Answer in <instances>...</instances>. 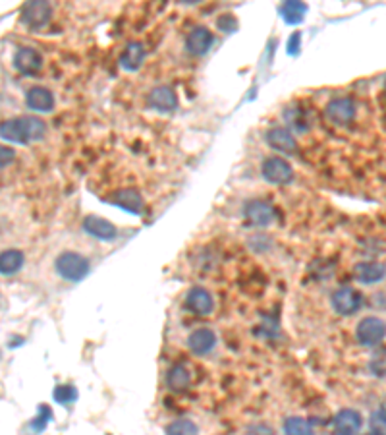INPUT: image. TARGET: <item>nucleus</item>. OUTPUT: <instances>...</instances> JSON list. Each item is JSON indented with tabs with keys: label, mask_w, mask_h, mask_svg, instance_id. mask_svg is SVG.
<instances>
[{
	"label": "nucleus",
	"mask_w": 386,
	"mask_h": 435,
	"mask_svg": "<svg viewBox=\"0 0 386 435\" xmlns=\"http://www.w3.org/2000/svg\"><path fill=\"white\" fill-rule=\"evenodd\" d=\"M46 134V126L43 120L37 117H19L4 120L0 126V136L6 142L14 144H33L41 142Z\"/></svg>",
	"instance_id": "f257e3e1"
},
{
	"label": "nucleus",
	"mask_w": 386,
	"mask_h": 435,
	"mask_svg": "<svg viewBox=\"0 0 386 435\" xmlns=\"http://www.w3.org/2000/svg\"><path fill=\"white\" fill-rule=\"evenodd\" d=\"M54 269L64 281L78 282L89 273V262L76 252H62L54 259Z\"/></svg>",
	"instance_id": "f03ea898"
},
{
	"label": "nucleus",
	"mask_w": 386,
	"mask_h": 435,
	"mask_svg": "<svg viewBox=\"0 0 386 435\" xmlns=\"http://www.w3.org/2000/svg\"><path fill=\"white\" fill-rule=\"evenodd\" d=\"M356 336L363 346H378L386 336V323L380 318L369 316L356 327Z\"/></svg>",
	"instance_id": "7ed1b4c3"
},
{
	"label": "nucleus",
	"mask_w": 386,
	"mask_h": 435,
	"mask_svg": "<svg viewBox=\"0 0 386 435\" xmlns=\"http://www.w3.org/2000/svg\"><path fill=\"white\" fill-rule=\"evenodd\" d=\"M331 306L340 316H353L363 306V296L351 287H340L331 296Z\"/></svg>",
	"instance_id": "20e7f679"
},
{
	"label": "nucleus",
	"mask_w": 386,
	"mask_h": 435,
	"mask_svg": "<svg viewBox=\"0 0 386 435\" xmlns=\"http://www.w3.org/2000/svg\"><path fill=\"white\" fill-rule=\"evenodd\" d=\"M51 14H53V8L49 2H43V0H31L21 6V22L24 26L29 29H43L51 22Z\"/></svg>",
	"instance_id": "39448f33"
},
{
	"label": "nucleus",
	"mask_w": 386,
	"mask_h": 435,
	"mask_svg": "<svg viewBox=\"0 0 386 435\" xmlns=\"http://www.w3.org/2000/svg\"><path fill=\"white\" fill-rule=\"evenodd\" d=\"M261 174L263 178L270 184H288L294 178V169L286 159L280 157H269L261 164Z\"/></svg>",
	"instance_id": "423d86ee"
},
{
	"label": "nucleus",
	"mask_w": 386,
	"mask_h": 435,
	"mask_svg": "<svg viewBox=\"0 0 386 435\" xmlns=\"http://www.w3.org/2000/svg\"><path fill=\"white\" fill-rule=\"evenodd\" d=\"M243 217L255 227H269L277 219V209L267 201L252 200L243 205Z\"/></svg>",
	"instance_id": "0eeeda50"
},
{
	"label": "nucleus",
	"mask_w": 386,
	"mask_h": 435,
	"mask_svg": "<svg viewBox=\"0 0 386 435\" xmlns=\"http://www.w3.org/2000/svg\"><path fill=\"white\" fill-rule=\"evenodd\" d=\"M356 112H358V107H356V103H353V99H350V97H338V99H333L328 105H326V109H324L326 118H328L331 122H334V124H338V126L350 124L351 120L356 118Z\"/></svg>",
	"instance_id": "6e6552de"
},
{
	"label": "nucleus",
	"mask_w": 386,
	"mask_h": 435,
	"mask_svg": "<svg viewBox=\"0 0 386 435\" xmlns=\"http://www.w3.org/2000/svg\"><path fill=\"white\" fill-rule=\"evenodd\" d=\"M363 424V418L353 408H342L333 418V429L336 435H358Z\"/></svg>",
	"instance_id": "1a4fd4ad"
},
{
	"label": "nucleus",
	"mask_w": 386,
	"mask_h": 435,
	"mask_svg": "<svg viewBox=\"0 0 386 435\" xmlns=\"http://www.w3.org/2000/svg\"><path fill=\"white\" fill-rule=\"evenodd\" d=\"M14 68L19 74L33 76V74H37L43 68V56L39 55V51L31 49V46H21L14 55Z\"/></svg>",
	"instance_id": "9d476101"
},
{
	"label": "nucleus",
	"mask_w": 386,
	"mask_h": 435,
	"mask_svg": "<svg viewBox=\"0 0 386 435\" xmlns=\"http://www.w3.org/2000/svg\"><path fill=\"white\" fill-rule=\"evenodd\" d=\"M213 41H215V37L211 33V29L205 28V26H195L186 37V49L191 55L203 56L213 46Z\"/></svg>",
	"instance_id": "9b49d317"
},
{
	"label": "nucleus",
	"mask_w": 386,
	"mask_h": 435,
	"mask_svg": "<svg viewBox=\"0 0 386 435\" xmlns=\"http://www.w3.org/2000/svg\"><path fill=\"white\" fill-rule=\"evenodd\" d=\"M147 103H149L151 109L159 110V112H172L178 107V97H176L174 89H170L168 85H157V87L149 91Z\"/></svg>",
	"instance_id": "f8f14e48"
},
{
	"label": "nucleus",
	"mask_w": 386,
	"mask_h": 435,
	"mask_svg": "<svg viewBox=\"0 0 386 435\" xmlns=\"http://www.w3.org/2000/svg\"><path fill=\"white\" fill-rule=\"evenodd\" d=\"M83 230L97 240H114L118 236V228L103 217H95V215H87L83 219Z\"/></svg>",
	"instance_id": "ddd939ff"
},
{
	"label": "nucleus",
	"mask_w": 386,
	"mask_h": 435,
	"mask_svg": "<svg viewBox=\"0 0 386 435\" xmlns=\"http://www.w3.org/2000/svg\"><path fill=\"white\" fill-rule=\"evenodd\" d=\"M186 306L195 316H209L213 312L215 302H213V296H211L209 290L203 289V287H193L186 296Z\"/></svg>",
	"instance_id": "4468645a"
},
{
	"label": "nucleus",
	"mask_w": 386,
	"mask_h": 435,
	"mask_svg": "<svg viewBox=\"0 0 386 435\" xmlns=\"http://www.w3.org/2000/svg\"><path fill=\"white\" fill-rule=\"evenodd\" d=\"M265 139L272 149H277L280 153H294L297 147L296 137L292 136V132L288 128L282 126L270 128L269 132L265 134Z\"/></svg>",
	"instance_id": "2eb2a0df"
},
{
	"label": "nucleus",
	"mask_w": 386,
	"mask_h": 435,
	"mask_svg": "<svg viewBox=\"0 0 386 435\" xmlns=\"http://www.w3.org/2000/svg\"><path fill=\"white\" fill-rule=\"evenodd\" d=\"M353 277L361 284H375L386 277V265L378 262H361L353 267Z\"/></svg>",
	"instance_id": "dca6fc26"
},
{
	"label": "nucleus",
	"mask_w": 386,
	"mask_h": 435,
	"mask_svg": "<svg viewBox=\"0 0 386 435\" xmlns=\"http://www.w3.org/2000/svg\"><path fill=\"white\" fill-rule=\"evenodd\" d=\"M26 105L35 112H51L54 109V95L46 87L33 85L26 93Z\"/></svg>",
	"instance_id": "f3484780"
},
{
	"label": "nucleus",
	"mask_w": 386,
	"mask_h": 435,
	"mask_svg": "<svg viewBox=\"0 0 386 435\" xmlns=\"http://www.w3.org/2000/svg\"><path fill=\"white\" fill-rule=\"evenodd\" d=\"M216 345V336L211 329L207 327H201V329H195L191 335L188 336V348L193 354L198 356H205L209 354Z\"/></svg>",
	"instance_id": "a211bd4d"
},
{
	"label": "nucleus",
	"mask_w": 386,
	"mask_h": 435,
	"mask_svg": "<svg viewBox=\"0 0 386 435\" xmlns=\"http://www.w3.org/2000/svg\"><path fill=\"white\" fill-rule=\"evenodd\" d=\"M112 201L118 207L132 211V213H141L143 211V198L141 194L134 188H122L112 196Z\"/></svg>",
	"instance_id": "6ab92c4d"
},
{
	"label": "nucleus",
	"mask_w": 386,
	"mask_h": 435,
	"mask_svg": "<svg viewBox=\"0 0 386 435\" xmlns=\"http://www.w3.org/2000/svg\"><path fill=\"white\" fill-rule=\"evenodd\" d=\"M143 58H145L143 45L137 43V41H132V43H128V46L122 51V55H120V66H122L124 70H137V68L143 64Z\"/></svg>",
	"instance_id": "aec40b11"
},
{
	"label": "nucleus",
	"mask_w": 386,
	"mask_h": 435,
	"mask_svg": "<svg viewBox=\"0 0 386 435\" xmlns=\"http://www.w3.org/2000/svg\"><path fill=\"white\" fill-rule=\"evenodd\" d=\"M26 262L21 250H4L0 255V271L4 277L16 275L21 269V265Z\"/></svg>",
	"instance_id": "412c9836"
},
{
	"label": "nucleus",
	"mask_w": 386,
	"mask_h": 435,
	"mask_svg": "<svg viewBox=\"0 0 386 435\" xmlns=\"http://www.w3.org/2000/svg\"><path fill=\"white\" fill-rule=\"evenodd\" d=\"M189 372L184 366H172L168 373H166V385L172 391H184L188 389L189 385Z\"/></svg>",
	"instance_id": "4be33fe9"
},
{
	"label": "nucleus",
	"mask_w": 386,
	"mask_h": 435,
	"mask_svg": "<svg viewBox=\"0 0 386 435\" xmlns=\"http://www.w3.org/2000/svg\"><path fill=\"white\" fill-rule=\"evenodd\" d=\"M307 12V6L306 4H301V2H296V0H290V2H284L282 6H280V14H282V18L286 24H299L304 16H306Z\"/></svg>",
	"instance_id": "5701e85b"
},
{
	"label": "nucleus",
	"mask_w": 386,
	"mask_h": 435,
	"mask_svg": "<svg viewBox=\"0 0 386 435\" xmlns=\"http://www.w3.org/2000/svg\"><path fill=\"white\" fill-rule=\"evenodd\" d=\"M284 435H315L313 426L307 422L306 418L292 416L284 420Z\"/></svg>",
	"instance_id": "b1692460"
},
{
	"label": "nucleus",
	"mask_w": 386,
	"mask_h": 435,
	"mask_svg": "<svg viewBox=\"0 0 386 435\" xmlns=\"http://www.w3.org/2000/svg\"><path fill=\"white\" fill-rule=\"evenodd\" d=\"M166 435H198V426L188 418L174 420L166 426Z\"/></svg>",
	"instance_id": "393cba45"
},
{
	"label": "nucleus",
	"mask_w": 386,
	"mask_h": 435,
	"mask_svg": "<svg viewBox=\"0 0 386 435\" xmlns=\"http://www.w3.org/2000/svg\"><path fill=\"white\" fill-rule=\"evenodd\" d=\"M369 370L375 373L377 377H385L386 375V346L377 348L371 360H369Z\"/></svg>",
	"instance_id": "a878e982"
},
{
	"label": "nucleus",
	"mask_w": 386,
	"mask_h": 435,
	"mask_svg": "<svg viewBox=\"0 0 386 435\" xmlns=\"http://www.w3.org/2000/svg\"><path fill=\"white\" fill-rule=\"evenodd\" d=\"M371 432L377 435H386V408H378L369 416Z\"/></svg>",
	"instance_id": "bb28decb"
},
{
	"label": "nucleus",
	"mask_w": 386,
	"mask_h": 435,
	"mask_svg": "<svg viewBox=\"0 0 386 435\" xmlns=\"http://www.w3.org/2000/svg\"><path fill=\"white\" fill-rule=\"evenodd\" d=\"M53 397L58 404H68V402H72V400L78 399V391L73 389L72 385H58V387L54 389Z\"/></svg>",
	"instance_id": "cd10ccee"
},
{
	"label": "nucleus",
	"mask_w": 386,
	"mask_h": 435,
	"mask_svg": "<svg viewBox=\"0 0 386 435\" xmlns=\"http://www.w3.org/2000/svg\"><path fill=\"white\" fill-rule=\"evenodd\" d=\"M218 28L222 29L225 33H232V31H236V28H238V22H236L234 16L226 14V16H220V18H218Z\"/></svg>",
	"instance_id": "c85d7f7f"
},
{
	"label": "nucleus",
	"mask_w": 386,
	"mask_h": 435,
	"mask_svg": "<svg viewBox=\"0 0 386 435\" xmlns=\"http://www.w3.org/2000/svg\"><path fill=\"white\" fill-rule=\"evenodd\" d=\"M301 49V33H292V37L288 39V53L290 55H297V51Z\"/></svg>",
	"instance_id": "c756f323"
},
{
	"label": "nucleus",
	"mask_w": 386,
	"mask_h": 435,
	"mask_svg": "<svg viewBox=\"0 0 386 435\" xmlns=\"http://www.w3.org/2000/svg\"><path fill=\"white\" fill-rule=\"evenodd\" d=\"M0 153H2V169H6V164H10L14 161V151H12L10 147H2Z\"/></svg>",
	"instance_id": "7c9ffc66"
},
{
	"label": "nucleus",
	"mask_w": 386,
	"mask_h": 435,
	"mask_svg": "<svg viewBox=\"0 0 386 435\" xmlns=\"http://www.w3.org/2000/svg\"><path fill=\"white\" fill-rule=\"evenodd\" d=\"M249 435H274V434H272V429L267 426H255L249 427Z\"/></svg>",
	"instance_id": "2f4dec72"
},
{
	"label": "nucleus",
	"mask_w": 386,
	"mask_h": 435,
	"mask_svg": "<svg viewBox=\"0 0 386 435\" xmlns=\"http://www.w3.org/2000/svg\"><path fill=\"white\" fill-rule=\"evenodd\" d=\"M365 435H377V434H373V432H371V434H365Z\"/></svg>",
	"instance_id": "473e14b6"
},
{
	"label": "nucleus",
	"mask_w": 386,
	"mask_h": 435,
	"mask_svg": "<svg viewBox=\"0 0 386 435\" xmlns=\"http://www.w3.org/2000/svg\"><path fill=\"white\" fill-rule=\"evenodd\" d=\"M385 89H386V80H385Z\"/></svg>",
	"instance_id": "72a5a7b5"
}]
</instances>
